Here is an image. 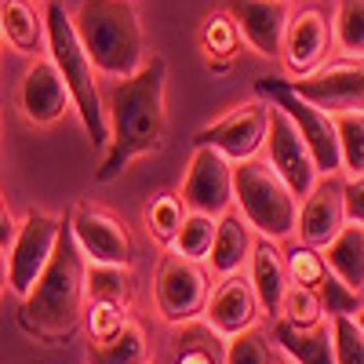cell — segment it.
<instances>
[{
	"label": "cell",
	"mask_w": 364,
	"mask_h": 364,
	"mask_svg": "<svg viewBox=\"0 0 364 364\" xmlns=\"http://www.w3.org/2000/svg\"><path fill=\"white\" fill-rule=\"evenodd\" d=\"M171 364H219V357H215V350H208L204 343H190V346H182L175 353Z\"/></svg>",
	"instance_id": "cell-38"
},
{
	"label": "cell",
	"mask_w": 364,
	"mask_h": 364,
	"mask_svg": "<svg viewBox=\"0 0 364 364\" xmlns=\"http://www.w3.org/2000/svg\"><path fill=\"white\" fill-rule=\"evenodd\" d=\"M44 44H48V58L51 66L63 77L70 102L80 117V124L87 132L91 146H106V113H102V84L95 66L87 63V55L73 33V18L66 11V0H44Z\"/></svg>",
	"instance_id": "cell-4"
},
{
	"label": "cell",
	"mask_w": 364,
	"mask_h": 364,
	"mask_svg": "<svg viewBox=\"0 0 364 364\" xmlns=\"http://www.w3.org/2000/svg\"><path fill=\"white\" fill-rule=\"evenodd\" d=\"M77 252L84 255V262H99V266H132L135 259V240L132 230L124 226V219L113 215L109 208L80 200L70 211L66 223Z\"/></svg>",
	"instance_id": "cell-7"
},
{
	"label": "cell",
	"mask_w": 364,
	"mask_h": 364,
	"mask_svg": "<svg viewBox=\"0 0 364 364\" xmlns=\"http://www.w3.org/2000/svg\"><path fill=\"white\" fill-rule=\"evenodd\" d=\"M132 314L124 306H113V302H84V317H80V328H87V339L91 343H106L113 339L120 328H124Z\"/></svg>",
	"instance_id": "cell-35"
},
{
	"label": "cell",
	"mask_w": 364,
	"mask_h": 364,
	"mask_svg": "<svg viewBox=\"0 0 364 364\" xmlns=\"http://www.w3.org/2000/svg\"><path fill=\"white\" fill-rule=\"evenodd\" d=\"M18 109L33 128H55L73 109L70 91H66L63 77H58V70L51 66V58H37L26 70V77L18 84Z\"/></svg>",
	"instance_id": "cell-17"
},
{
	"label": "cell",
	"mask_w": 364,
	"mask_h": 364,
	"mask_svg": "<svg viewBox=\"0 0 364 364\" xmlns=\"http://www.w3.org/2000/svg\"><path fill=\"white\" fill-rule=\"evenodd\" d=\"M331 353L336 364H364V328L360 317H331Z\"/></svg>",
	"instance_id": "cell-34"
},
{
	"label": "cell",
	"mask_w": 364,
	"mask_h": 364,
	"mask_svg": "<svg viewBox=\"0 0 364 364\" xmlns=\"http://www.w3.org/2000/svg\"><path fill=\"white\" fill-rule=\"evenodd\" d=\"M343 226H346V219H343V175L317 178V186L299 200V215H295L299 245L321 252Z\"/></svg>",
	"instance_id": "cell-16"
},
{
	"label": "cell",
	"mask_w": 364,
	"mask_h": 364,
	"mask_svg": "<svg viewBox=\"0 0 364 364\" xmlns=\"http://www.w3.org/2000/svg\"><path fill=\"white\" fill-rule=\"evenodd\" d=\"M0 41L18 55H37L44 48V18L29 0H0Z\"/></svg>",
	"instance_id": "cell-23"
},
{
	"label": "cell",
	"mask_w": 364,
	"mask_h": 364,
	"mask_svg": "<svg viewBox=\"0 0 364 364\" xmlns=\"http://www.w3.org/2000/svg\"><path fill=\"white\" fill-rule=\"evenodd\" d=\"M331 44L339 48L346 63H360L364 51V0H339V11L331 18Z\"/></svg>",
	"instance_id": "cell-28"
},
{
	"label": "cell",
	"mask_w": 364,
	"mask_h": 364,
	"mask_svg": "<svg viewBox=\"0 0 364 364\" xmlns=\"http://www.w3.org/2000/svg\"><path fill=\"white\" fill-rule=\"evenodd\" d=\"M336 142H339V168L346 178H360L364 175V113L350 109V113H336Z\"/></svg>",
	"instance_id": "cell-27"
},
{
	"label": "cell",
	"mask_w": 364,
	"mask_h": 364,
	"mask_svg": "<svg viewBox=\"0 0 364 364\" xmlns=\"http://www.w3.org/2000/svg\"><path fill=\"white\" fill-rule=\"evenodd\" d=\"M87 364H149V339L142 321L128 317L106 343H87Z\"/></svg>",
	"instance_id": "cell-24"
},
{
	"label": "cell",
	"mask_w": 364,
	"mask_h": 364,
	"mask_svg": "<svg viewBox=\"0 0 364 364\" xmlns=\"http://www.w3.org/2000/svg\"><path fill=\"white\" fill-rule=\"evenodd\" d=\"M273 321H284L291 328H314V324H321L324 321V310H321L317 291L288 284V291H284L281 306H277V317H273Z\"/></svg>",
	"instance_id": "cell-33"
},
{
	"label": "cell",
	"mask_w": 364,
	"mask_h": 364,
	"mask_svg": "<svg viewBox=\"0 0 364 364\" xmlns=\"http://www.w3.org/2000/svg\"><path fill=\"white\" fill-rule=\"evenodd\" d=\"M63 230H66V219L55 215V211H44V208H33L22 223H15V237H11V245L4 252V259H8V291L11 295L22 299L37 284L41 269L48 266Z\"/></svg>",
	"instance_id": "cell-6"
},
{
	"label": "cell",
	"mask_w": 364,
	"mask_h": 364,
	"mask_svg": "<svg viewBox=\"0 0 364 364\" xmlns=\"http://www.w3.org/2000/svg\"><path fill=\"white\" fill-rule=\"evenodd\" d=\"M11 237H15V219H11L4 197H0V248H4V252H8V245H11Z\"/></svg>",
	"instance_id": "cell-39"
},
{
	"label": "cell",
	"mask_w": 364,
	"mask_h": 364,
	"mask_svg": "<svg viewBox=\"0 0 364 364\" xmlns=\"http://www.w3.org/2000/svg\"><path fill=\"white\" fill-rule=\"evenodd\" d=\"M73 18V33L106 80H124L146 63V37L132 0H80Z\"/></svg>",
	"instance_id": "cell-3"
},
{
	"label": "cell",
	"mask_w": 364,
	"mask_h": 364,
	"mask_svg": "<svg viewBox=\"0 0 364 364\" xmlns=\"http://www.w3.org/2000/svg\"><path fill=\"white\" fill-rule=\"evenodd\" d=\"M262 149H266V164H269V171L277 175L284 186H288V193L295 197V200H302L314 186H317V168H314V161H310V154H306V146H302V139H299V132L291 128V120L269 102V124H266V142H262Z\"/></svg>",
	"instance_id": "cell-12"
},
{
	"label": "cell",
	"mask_w": 364,
	"mask_h": 364,
	"mask_svg": "<svg viewBox=\"0 0 364 364\" xmlns=\"http://www.w3.org/2000/svg\"><path fill=\"white\" fill-rule=\"evenodd\" d=\"M266 91H269V102L277 106L291 120V128L299 132V139H302V146H306L317 175L321 178L343 175V168H339V142H336V124H331V117L314 109V106H306L302 99H295L284 84H269Z\"/></svg>",
	"instance_id": "cell-13"
},
{
	"label": "cell",
	"mask_w": 364,
	"mask_h": 364,
	"mask_svg": "<svg viewBox=\"0 0 364 364\" xmlns=\"http://www.w3.org/2000/svg\"><path fill=\"white\" fill-rule=\"evenodd\" d=\"M255 248V233L252 226L230 208L226 215L215 219V237H211V252H208V273L215 277H233V273H245L248 259Z\"/></svg>",
	"instance_id": "cell-19"
},
{
	"label": "cell",
	"mask_w": 364,
	"mask_h": 364,
	"mask_svg": "<svg viewBox=\"0 0 364 364\" xmlns=\"http://www.w3.org/2000/svg\"><path fill=\"white\" fill-rule=\"evenodd\" d=\"M284 273H288V284L317 291V284L324 281L328 266H324L317 248H306V245H299V240H295V245L284 252Z\"/></svg>",
	"instance_id": "cell-32"
},
{
	"label": "cell",
	"mask_w": 364,
	"mask_h": 364,
	"mask_svg": "<svg viewBox=\"0 0 364 364\" xmlns=\"http://www.w3.org/2000/svg\"><path fill=\"white\" fill-rule=\"evenodd\" d=\"M211 237H215V219L197 215V211H186V219H182L178 233L171 237L168 252L190 259V262H204L208 252H211Z\"/></svg>",
	"instance_id": "cell-30"
},
{
	"label": "cell",
	"mask_w": 364,
	"mask_h": 364,
	"mask_svg": "<svg viewBox=\"0 0 364 364\" xmlns=\"http://www.w3.org/2000/svg\"><path fill=\"white\" fill-rule=\"evenodd\" d=\"M211 291V273L204 262H190L175 252H164L154 273V299L157 314L168 324H190L200 317Z\"/></svg>",
	"instance_id": "cell-8"
},
{
	"label": "cell",
	"mask_w": 364,
	"mask_h": 364,
	"mask_svg": "<svg viewBox=\"0 0 364 364\" xmlns=\"http://www.w3.org/2000/svg\"><path fill=\"white\" fill-rule=\"evenodd\" d=\"M295 99H302L306 106L336 117V113H350V109H360V99H364V70L360 63H324L317 66L314 73L306 77H295L284 84Z\"/></svg>",
	"instance_id": "cell-10"
},
{
	"label": "cell",
	"mask_w": 364,
	"mask_h": 364,
	"mask_svg": "<svg viewBox=\"0 0 364 364\" xmlns=\"http://www.w3.org/2000/svg\"><path fill=\"white\" fill-rule=\"evenodd\" d=\"M269 343H273V350H277L281 357H288L291 364H336L328 317L321 324H314V328H291L284 321H273Z\"/></svg>",
	"instance_id": "cell-21"
},
{
	"label": "cell",
	"mask_w": 364,
	"mask_h": 364,
	"mask_svg": "<svg viewBox=\"0 0 364 364\" xmlns=\"http://www.w3.org/2000/svg\"><path fill=\"white\" fill-rule=\"evenodd\" d=\"M317 299H321V310L324 317H360V306H364V299L360 291L346 288L339 277H331V273H324V281L317 284Z\"/></svg>",
	"instance_id": "cell-36"
},
{
	"label": "cell",
	"mask_w": 364,
	"mask_h": 364,
	"mask_svg": "<svg viewBox=\"0 0 364 364\" xmlns=\"http://www.w3.org/2000/svg\"><path fill=\"white\" fill-rule=\"evenodd\" d=\"M248 284L255 291V302H259V314L262 317H277V306L288 291V273H284V248L273 245V240H259L255 237V248H252V259H248Z\"/></svg>",
	"instance_id": "cell-20"
},
{
	"label": "cell",
	"mask_w": 364,
	"mask_h": 364,
	"mask_svg": "<svg viewBox=\"0 0 364 364\" xmlns=\"http://www.w3.org/2000/svg\"><path fill=\"white\" fill-rule=\"evenodd\" d=\"M240 44H245V41H240L233 18L223 8L204 18V26H200V51H204V63L215 73H223V70H230L237 63Z\"/></svg>",
	"instance_id": "cell-26"
},
{
	"label": "cell",
	"mask_w": 364,
	"mask_h": 364,
	"mask_svg": "<svg viewBox=\"0 0 364 364\" xmlns=\"http://www.w3.org/2000/svg\"><path fill=\"white\" fill-rule=\"evenodd\" d=\"M266 124H269V102L266 99H248L211 120L208 128L197 132V146H208L223 154L230 164H245L262 154L266 142Z\"/></svg>",
	"instance_id": "cell-9"
},
{
	"label": "cell",
	"mask_w": 364,
	"mask_h": 364,
	"mask_svg": "<svg viewBox=\"0 0 364 364\" xmlns=\"http://www.w3.org/2000/svg\"><path fill=\"white\" fill-rule=\"evenodd\" d=\"M343 219L364 226V182L343 175Z\"/></svg>",
	"instance_id": "cell-37"
},
{
	"label": "cell",
	"mask_w": 364,
	"mask_h": 364,
	"mask_svg": "<svg viewBox=\"0 0 364 364\" xmlns=\"http://www.w3.org/2000/svg\"><path fill=\"white\" fill-rule=\"evenodd\" d=\"M8 291V259H4V248H0V299Z\"/></svg>",
	"instance_id": "cell-40"
},
{
	"label": "cell",
	"mask_w": 364,
	"mask_h": 364,
	"mask_svg": "<svg viewBox=\"0 0 364 364\" xmlns=\"http://www.w3.org/2000/svg\"><path fill=\"white\" fill-rule=\"evenodd\" d=\"M164 91H168V63L161 55L146 58L139 73L124 80H109V87L102 91L106 154L95 171V182H113L139 157L164 149V132H168Z\"/></svg>",
	"instance_id": "cell-1"
},
{
	"label": "cell",
	"mask_w": 364,
	"mask_h": 364,
	"mask_svg": "<svg viewBox=\"0 0 364 364\" xmlns=\"http://www.w3.org/2000/svg\"><path fill=\"white\" fill-rule=\"evenodd\" d=\"M178 200L186 211H197V215H208V219L226 215L233 208V164L215 149L197 146L186 168V178H182Z\"/></svg>",
	"instance_id": "cell-11"
},
{
	"label": "cell",
	"mask_w": 364,
	"mask_h": 364,
	"mask_svg": "<svg viewBox=\"0 0 364 364\" xmlns=\"http://www.w3.org/2000/svg\"><path fill=\"white\" fill-rule=\"evenodd\" d=\"M0 44H4V41H0Z\"/></svg>",
	"instance_id": "cell-42"
},
{
	"label": "cell",
	"mask_w": 364,
	"mask_h": 364,
	"mask_svg": "<svg viewBox=\"0 0 364 364\" xmlns=\"http://www.w3.org/2000/svg\"><path fill=\"white\" fill-rule=\"evenodd\" d=\"M277 364H291V360H288V357H281V353H277Z\"/></svg>",
	"instance_id": "cell-41"
},
{
	"label": "cell",
	"mask_w": 364,
	"mask_h": 364,
	"mask_svg": "<svg viewBox=\"0 0 364 364\" xmlns=\"http://www.w3.org/2000/svg\"><path fill=\"white\" fill-rule=\"evenodd\" d=\"M233 211L252 226L259 240L284 245L295 237V215L299 200L288 193V186L269 171L262 157L233 164Z\"/></svg>",
	"instance_id": "cell-5"
},
{
	"label": "cell",
	"mask_w": 364,
	"mask_h": 364,
	"mask_svg": "<svg viewBox=\"0 0 364 364\" xmlns=\"http://www.w3.org/2000/svg\"><path fill=\"white\" fill-rule=\"evenodd\" d=\"M328 48H331V18L321 8H302L299 15L291 11L288 33H284V70L291 77H306L317 66L328 63Z\"/></svg>",
	"instance_id": "cell-18"
},
{
	"label": "cell",
	"mask_w": 364,
	"mask_h": 364,
	"mask_svg": "<svg viewBox=\"0 0 364 364\" xmlns=\"http://www.w3.org/2000/svg\"><path fill=\"white\" fill-rule=\"evenodd\" d=\"M142 219H146V230H149V237L157 240V245H171V237L178 233V226H182V219H186V208H182V200H178V193H154L146 200V208H142Z\"/></svg>",
	"instance_id": "cell-29"
},
{
	"label": "cell",
	"mask_w": 364,
	"mask_h": 364,
	"mask_svg": "<svg viewBox=\"0 0 364 364\" xmlns=\"http://www.w3.org/2000/svg\"><path fill=\"white\" fill-rule=\"evenodd\" d=\"M223 364H277V350L269 343V331L262 324L240 331V336L226 339Z\"/></svg>",
	"instance_id": "cell-31"
},
{
	"label": "cell",
	"mask_w": 364,
	"mask_h": 364,
	"mask_svg": "<svg viewBox=\"0 0 364 364\" xmlns=\"http://www.w3.org/2000/svg\"><path fill=\"white\" fill-rule=\"evenodd\" d=\"M223 11L233 18L240 41L262 58H281L291 22V0H226Z\"/></svg>",
	"instance_id": "cell-14"
},
{
	"label": "cell",
	"mask_w": 364,
	"mask_h": 364,
	"mask_svg": "<svg viewBox=\"0 0 364 364\" xmlns=\"http://www.w3.org/2000/svg\"><path fill=\"white\" fill-rule=\"evenodd\" d=\"M321 259H324L331 277H339L346 288L360 291V284H364V226L346 223L321 248Z\"/></svg>",
	"instance_id": "cell-22"
},
{
	"label": "cell",
	"mask_w": 364,
	"mask_h": 364,
	"mask_svg": "<svg viewBox=\"0 0 364 364\" xmlns=\"http://www.w3.org/2000/svg\"><path fill=\"white\" fill-rule=\"evenodd\" d=\"M84 255L77 252L70 230H63L58 245L41 269L37 284L22 295V328L48 346H63L80 331L84 317Z\"/></svg>",
	"instance_id": "cell-2"
},
{
	"label": "cell",
	"mask_w": 364,
	"mask_h": 364,
	"mask_svg": "<svg viewBox=\"0 0 364 364\" xmlns=\"http://www.w3.org/2000/svg\"><path fill=\"white\" fill-rule=\"evenodd\" d=\"M135 295V273L132 266H84V302H113V306H132Z\"/></svg>",
	"instance_id": "cell-25"
},
{
	"label": "cell",
	"mask_w": 364,
	"mask_h": 364,
	"mask_svg": "<svg viewBox=\"0 0 364 364\" xmlns=\"http://www.w3.org/2000/svg\"><path fill=\"white\" fill-rule=\"evenodd\" d=\"M204 328L211 336H219L223 343L240 336V331H248L259 324V302H255V291L248 284L245 273H233V277H219L208 291V302H204Z\"/></svg>",
	"instance_id": "cell-15"
}]
</instances>
